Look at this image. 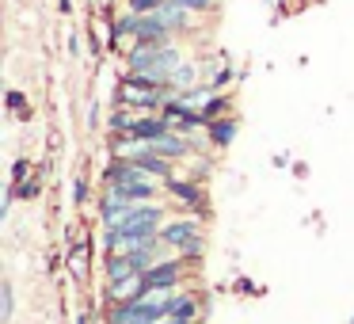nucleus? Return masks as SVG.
<instances>
[{
  "instance_id": "nucleus-7",
  "label": "nucleus",
  "mask_w": 354,
  "mask_h": 324,
  "mask_svg": "<svg viewBox=\"0 0 354 324\" xmlns=\"http://www.w3.org/2000/svg\"><path fill=\"white\" fill-rule=\"evenodd\" d=\"M171 130H176V126H171L160 111H149V115L133 118V126H130V134H133V138H141L145 145H153L156 138H164V134H171Z\"/></svg>"
},
{
  "instance_id": "nucleus-28",
  "label": "nucleus",
  "mask_w": 354,
  "mask_h": 324,
  "mask_svg": "<svg viewBox=\"0 0 354 324\" xmlns=\"http://www.w3.org/2000/svg\"><path fill=\"white\" fill-rule=\"evenodd\" d=\"M31 172H35V168H31L27 161H16V168H12V183H24V179L31 176Z\"/></svg>"
},
{
  "instance_id": "nucleus-10",
  "label": "nucleus",
  "mask_w": 354,
  "mask_h": 324,
  "mask_svg": "<svg viewBox=\"0 0 354 324\" xmlns=\"http://www.w3.org/2000/svg\"><path fill=\"white\" fill-rule=\"evenodd\" d=\"M164 183H168V191L179 199V206H187V210H202L206 195H202L198 179H179V176H171V179H164Z\"/></svg>"
},
{
  "instance_id": "nucleus-29",
  "label": "nucleus",
  "mask_w": 354,
  "mask_h": 324,
  "mask_svg": "<svg viewBox=\"0 0 354 324\" xmlns=\"http://www.w3.org/2000/svg\"><path fill=\"white\" fill-rule=\"evenodd\" d=\"M73 202H80V206L88 202V183H84V179H77V183H73Z\"/></svg>"
},
{
  "instance_id": "nucleus-9",
  "label": "nucleus",
  "mask_w": 354,
  "mask_h": 324,
  "mask_svg": "<svg viewBox=\"0 0 354 324\" xmlns=\"http://www.w3.org/2000/svg\"><path fill=\"white\" fill-rule=\"evenodd\" d=\"M171 39H176V31H171V27L160 19V12H149V16H141L138 35H133V42H171Z\"/></svg>"
},
{
  "instance_id": "nucleus-26",
  "label": "nucleus",
  "mask_w": 354,
  "mask_h": 324,
  "mask_svg": "<svg viewBox=\"0 0 354 324\" xmlns=\"http://www.w3.org/2000/svg\"><path fill=\"white\" fill-rule=\"evenodd\" d=\"M183 8H191L194 16H206V12H214L217 8V0H179Z\"/></svg>"
},
{
  "instance_id": "nucleus-23",
  "label": "nucleus",
  "mask_w": 354,
  "mask_h": 324,
  "mask_svg": "<svg viewBox=\"0 0 354 324\" xmlns=\"http://www.w3.org/2000/svg\"><path fill=\"white\" fill-rule=\"evenodd\" d=\"M12 191H16V199L31 202V199H39L42 183H39V176H31V179H24V183H12Z\"/></svg>"
},
{
  "instance_id": "nucleus-12",
  "label": "nucleus",
  "mask_w": 354,
  "mask_h": 324,
  "mask_svg": "<svg viewBox=\"0 0 354 324\" xmlns=\"http://www.w3.org/2000/svg\"><path fill=\"white\" fill-rule=\"evenodd\" d=\"M153 149L160 156H168V161H183V156H191V138L179 134V130H171V134H164V138H156Z\"/></svg>"
},
{
  "instance_id": "nucleus-33",
  "label": "nucleus",
  "mask_w": 354,
  "mask_h": 324,
  "mask_svg": "<svg viewBox=\"0 0 354 324\" xmlns=\"http://www.w3.org/2000/svg\"><path fill=\"white\" fill-rule=\"evenodd\" d=\"M115 324H160V321H115Z\"/></svg>"
},
{
  "instance_id": "nucleus-15",
  "label": "nucleus",
  "mask_w": 354,
  "mask_h": 324,
  "mask_svg": "<svg viewBox=\"0 0 354 324\" xmlns=\"http://www.w3.org/2000/svg\"><path fill=\"white\" fill-rule=\"evenodd\" d=\"M111 191H118L126 202H156V183H153V176L130 179V183H122V187H111Z\"/></svg>"
},
{
  "instance_id": "nucleus-22",
  "label": "nucleus",
  "mask_w": 354,
  "mask_h": 324,
  "mask_svg": "<svg viewBox=\"0 0 354 324\" xmlns=\"http://www.w3.org/2000/svg\"><path fill=\"white\" fill-rule=\"evenodd\" d=\"M130 126H133V107L118 103V111L111 115V130H115V134H122V130H130Z\"/></svg>"
},
{
  "instance_id": "nucleus-24",
  "label": "nucleus",
  "mask_w": 354,
  "mask_h": 324,
  "mask_svg": "<svg viewBox=\"0 0 354 324\" xmlns=\"http://www.w3.org/2000/svg\"><path fill=\"white\" fill-rule=\"evenodd\" d=\"M206 84L214 88V92H225V88L232 84V69L221 62V69H217V73H209V77H206Z\"/></svg>"
},
{
  "instance_id": "nucleus-25",
  "label": "nucleus",
  "mask_w": 354,
  "mask_h": 324,
  "mask_svg": "<svg viewBox=\"0 0 354 324\" xmlns=\"http://www.w3.org/2000/svg\"><path fill=\"white\" fill-rule=\"evenodd\" d=\"M164 0H126V8L138 12V16H149V12H160Z\"/></svg>"
},
{
  "instance_id": "nucleus-17",
  "label": "nucleus",
  "mask_w": 354,
  "mask_h": 324,
  "mask_svg": "<svg viewBox=\"0 0 354 324\" xmlns=\"http://www.w3.org/2000/svg\"><path fill=\"white\" fill-rule=\"evenodd\" d=\"M229 107H232V100H229V96H225V92H214V96H209V100L198 107V115H202V123L209 126V123H217V118H225V115H229Z\"/></svg>"
},
{
  "instance_id": "nucleus-32",
  "label": "nucleus",
  "mask_w": 354,
  "mask_h": 324,
  "mask_svg": "<svg viewBox=\"0 0 354 324\" xmlns=\"http://www.w3.org/2000/svg\"><path fill=\"white\" fill-rule=\"evenodd\" d=\"M57 8H62V16H69V12H73V0H57Z\"/></svg>"
},
{
  "instance_id": "nucleus-30",
  "label": "nucleus",
  "mask_w": 354,
  "mask_h": 324,
  "mask_svg": "<svg viewBox=\"0 0 354 324\" xmlns=\"http://www.w3.org/2000/svg\"><path fill=\"white\" fill-rule=\"evenodd\" d=\"M84 123H88V126H95V123H100V107H95V103L88 107V118H84Z\"/></svg>"
},
{
  "instance_id": "nucleus-2",
  "label": "nucleus",
  "mask_w": 354,
  "mask_h": 324,
  "mask_svg": "<svg viewBox=\"0 0 354 324\" xmlns=\"http://www.w3.org/2000/svg\"><path fill=\"white\" fill-rule=\"evenodd\" d=\"M171 96H179L171 88V80H153L145 73H130V69H126L122 84H118V103H126L133 111H160Z\"/></svg>"
},
{
  "instance_id": "nucleus-8",
  "label": "nucleus",
  "mask_w": 354,
  "mask_h": 324,
  "mask_svg": "<svg viewBox=\"0 0 354 324\" xmlns=\"http://www.w3.org/2000/svg\"><path fill=\"white\" fill-rule=\"evenodd\" d=\"M130 161L138 164L145 176H153V179H171V161H168V156H160L153 145H141L138 153L130 156Z\"/></svg>"
},
{
  "instance_id": "nucleus-14",
  "label": "nucleus",
  "mask_w": 354,
  "mask_h": 324,
  "mask_svg": "<svg viewBox=\"0 0 354 324\" xmlns=\"http://www.w3.org/2000/svg\"><path fill=\"white\" fill-rule=\"evenodd\" d=\"M160 19H164V24H168L176 35H183V31H191L194 12H191V8H183L179 0H164V4H160Z\"/></svg>"
},
{
  "instance_id": "nucleus-19",
  "label": "nucleus",
  "mask_w": 354,
  "mask_h": 324,
  "mask_svg": "<svg viewBox=\"0 0 354 324\" xmlns=\"http://www.w3.org/2000/svg\"><path fill=\"white\" fill-rule=\"evenodd\" d=\"M202 80H206V77L198 73V65H194V62H183L176 73H171V88H176V92H187V88H198Z\"/></svg>"
},
{
  "instance_id": "nucleus-3",
  "label": "nucleus",
  "mask_w": 354,
  "mask_h": 324,
  "mask_svg": "<svg viewBox=\"0 0 354 324\" xmlns=\"http://www.w3.org/2000/svg\"><path fill=\"white\" fill-rule=\"evenodd\" d=\"M160 225H164V210L156 206V202H133L130 214H126L122 222L115 225V229L122 233V252H130L138 240H145V237H153V233H160Z\"/></svg>"
},
{
  "instance_id": "nucleus-27",
  "label": "nucleus",
  "mask_w": 354,
  "mask_h": 324,
  "mask_svg": "<svg viewBox=\"0 0 354 324\" xmlns=\"http://www.w3.org/2000/svg\"><path fill=\"white\" fill-rule=\"evenodd\" d=\"M8 107L16 111L19 118H27V96L24 92H8Z\"/></svg>"
},
{
  "instance_id": "nucleus-16",
  "label": "nucleus",
  "mask_w": 354,
  "mask_h": 324,
  "mask_svg": "<svg viewBox=\"0 0 354 324\" xmlns=\"http://www.w3.org/2000/svg\"><path fill=\"white\" fill-rule=\"evenodd\" d=\"M206 138H209V145H217V149H229L232 145V138H236V118H217V123H209L206 126Z\"/></svg>"
},
{
  "instance_id": "nucleus-4",
  "label": "nucleus",
  "mask_w": 354,
  "mask_h": 324,
  "mask_svg": "<svg viewBox=\"0 0 354 324\" xmlns=\"http://www.w3.org/2000/svg\"><path fill=\"white\" fill-rule=\"evenodd\" d=\"M160 237H164V244H168V248H179V255H183L187 263H194L202 255V248H206L198 217H176V222L160 225Z\"/></svg>"
},
{
  "instance_id": "nucleus-6",
  "label": "nucleus",
  "mask_w": 354,
  "mask_h": 324,
  "mask_svg": "<svg viewBox=\"0 0 354 324\" xmlns=\"http://www.w3.org/2000/svg\"><path fill=\"white\" fill-rule=\"evenodd\" d=\"M149 294V278L145 271H133V275L126 278H115V282H107V301L111 305H126V301H138Z\"/></svg>"
},
{
  "instance_id": "nucleus-18",
  "label": "nucleus",
  "mask_w": 354,
  "mask_h": 324,
  "mask_svg": "<svg viewBox=\"0 0 354 324\" xmlns=\"http://www.w3.org/2000/svg\"><path fill=\"white\" fill-rule=\"evenodd\" d=\"M133 260H130V252H111L107 255V263H103V275H107V282H115V278H126V275H133Z\"/></svg>"
},
{
  "instance_id": "nucleus-34",
  "label": "nucleus",
  "mask_w": 354,
  "mask_h": 324,
  "mask_svg": "<svg viewBox=\"0 0 354 324\" xmlns=\"http://www.w3.org/2000/svg\"><path fill=\"white\" fill-rule=\"evenodd\" d=\"M77 324H88V316H77Z\"/></svg>"
},
{
  "instance_id": "nucleus-31",
  "label": "nucleus",
  "mask_w": 354,
  "mask_h": 324,
  "mask_svg": "<svg viewBox=\"0 0 354 324\" xmlns=\"http://www.w3.org/2000/svg\"><path fill=\"white\" fill-rule=\"evenodd\" d=\"M160 324H194V321H187V316H164Z\"/></svg>"
},
{
  "instance_id": "nucleus-20",
  "label": "nucleus",
  "mask_w": 354,
  "mask_h": 324,
  "mask_svg": "<svg viewBox=\"0 0 354 324\" xmlns=\"http://www.w3.org/2000/svg\"><path fill=\"white\" fill-rule=\"evenodd\" d=\"M12 313H16V290H12V282L4 278V282H0V324H12Z\"/></svg>"
},
{
  "instance_id": "nucleus-13",
  "label": "nucleus",
  "mask_w": 354,
  "mask_h": 324,
  "mask_svg": "<svg viewBox=\"0 0 354 324\" xmlns=\"http://www.w3.org/2000/svg\"><path fill=\"white\" fill-rule=\"evenodd\" d=\"M130 206H133V202H126L118 191H107V195L100 199V206H95V210H100V222H103V225H118L126 214H130Z\"/></svg>"
},
{
  "instance_id": "nucleus-11",
  "label": "nucleus",
  "mask_w": 354,
  "mask_h": 324,
  "mask_svg": "<svg viewBox=\"0 0 354 324\" xmlns=\"http://www.w3.org/2000/svg\"><path fill=\"white\" fill-rule=\"evenodd\" d=\"M168 316H187V321H194L198 324V316H202V298L198 294H191V290H171L168 294Z\"/></svg>"
},
{
  "instance_id": "nucleus-1",
  "label": "nucleus",
  "mask_w": 354,
  "mask_h": 324,
  "mask_svg": "<svg viewBox=\"0 0 354 324\" xmlns=\"http://www.w3.org/2000/svg\"><path fill=\"white\" fill-rule=\"evenodd\" d=\"M179 65H183V50L176 42H133L126 50V69L145 73L153 80H171Z\"/></svg>"
},
{
  "instance_id": "nucleus-21",
  "label": "nucleus",
  "mask_w": 354,
  "mask_h": 324,
  "mask_svg": "<svg viewBox=\"0 0 354 324\" xmlns=\"http://www.w3.org/2000/svg\"><path fill=\"white\" fill-rule=\"evenodd\" d=\"M69 271H73V278H88V248L84 244H77L69 252Z\"/></svg>"
},
{
  "instance_id": "nucleus-5",
  "label": "nucleus",
  "mask_w": 354,
  "mask_h": 324,
  "mask_svg": "<svg viewBox=\"0 0 354 324\" xmlns=\"http://www.w3.org/2000/svg\"><path fill=\"white\" fill-rule=\"evenodd\" d=\"M183 255L179 260H156L153 267L145 271L149 278V294L153 290H179V282H183Z\"/></svg>"
}]
</instances>
